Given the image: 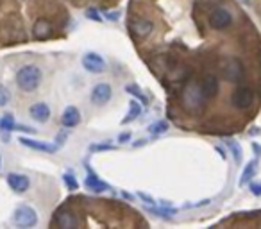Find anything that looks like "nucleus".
Segmentation results:
<instances>
[{
	"label": "nucleus",
	"instance_id": "nucleus-5",
	"mask_svg": "<svg viewBox=\"0 0 261 229\" xmlns=\"http://www.w3.org/2000/svg\"><path fill=\"white\" fill-rule=\"evenodd\" d=\"M208 22H209V27H211V29L223 30V29H227V27L233 23V15L227 11V9L216 8V9H213V11L209 13Z\"/></svg>",
	"mask_w": 261,
	"mask_h": 229
},
{
	"label": "nucleus",
	"instance_id": "nucleus-34",
	"mask_svg": "<svg viewBox=\"0 0 261 229\" xmlns=\"http://www.w3.org/2000/svg\"><path fill=\"white\" fill-rule=\"evenodd\" d=\"M143 143H145V140H138V142H136V143H133V145H134V147H141V145H143Z\"/></svg>",
	"mask_w": 261,
	"mask_h": 229
},
{
	"label": "nucleus",
	"instance_id": "nucleus-11",
	"mask_svg": "<svg viewBox=\"0 0 261 229\" xmlns=\"http://www.w3.org/2000/svg\"><path fill=\"white\" fill-rule=\"evenodd\" d=\"M131 30H133V34L136 38H147V36H151L152 30H154V23H152L151 20H145V18L134 20V22L131 23Z\"/></svg>",
	"mask_w": 261,
	"mask_h": 229
},
{
	"label": "nucleus",
	"instance_id": "nucleus-7",
	"mask_svg": "<svg viewBox=\"0 0 261 229\" xmlns=\"http://www.w3.org/2000/svg\"><path fill=\"white\" fill-rule=\"evenodd\" d=\"M83 67L84 70L91 72V74H102L106 70V61L95 52H88L83 57Z\"/></svg>",
	"mask_w": 261,
	"mask_h": 229
},
{
	"label": "nucleus",
	"instance_id": "nucleus-33",
	"mask_svg": "<svg viewBox=\"0 0 261 229\" xmlns=\"http://www.w3.org/2000/svg\"><path fill=\"white\" fill-rule=\"evenodd\" d=\"M215 149H216V152H218V154L222 156L223 159H226V150H223V149H220V147H215Z\"/></svg>",
	"mask_w": 261,
	"mask_h": 229
},
{
	"label": "nucleus",
	"instance_id": "nucleus-20",
	"mask_svg": "<svg viewBox=\"0 0 261 229\" xmlns=\"http://www.w3.org/2000/svg\"><path fill=\"white\" fill-rule=\"evenodd\" d=\"M226 145H227V149L231 150V154L235 156V161L236 163H240L242 161V158H243V150H242V145H240L236 140H227L226 142Z\"/></svg>",
	"mask_w": 261,
	"mask_h": 229
},
{
	"label": "nucleus",
	"instance_id": "nucleus-26",
	"mask_svg": "<svg viewBox=\"0 0 261 229\" xmlns=\"http://www.w3.org/2000/svg\"><path fill=\"white\" fill-rule=\"evenodd\" d=\"M63 181L66 183V186H68L70 190H77V186H79V184H77V179L72 176V174H64V176H63Z\"/></svg>",
	"mask_w": 261,
	"mask_h": 229
},
{
	"label": "nucleus",
	"instance_id": "nucleus-35",
	"mask_svg": "<svg viewBox=\"0 0 261 229\" xmlns=\"http://www.w3.org/2000/svg\"><path fill=\"white\" fill-rule=\"evenodd\" d=\"M0 167H2V158H0Z\"/></svg>",
	"mask_w": 261,
	"mask_h": 229
},
{
	"label": "nucleus",
	"instance_id": "nucleus-18",
	"mask_svg": "<svg viewBox=\"0 0 261 229\" xmlns=\"http://www.w3.org/2000/svg\"><path fill=\"white\" fill-rule=\"evenodd\" d=\"M256 174H257V161H250L249 165H245V169H243V174L242 177H240V184H247Z\"/></svg>",
	"mask_w": 261,
	"mask_h": 229
},
{
	"label": "nucleus",
	"instance_id": "nucleus-30",
	"mask_svg": "<svg viewBox=\"0 0 261 229\" xmlns=\"http://www.w3.org/2000/svg\"><path fill=\"white\" fill-rule=\"evenodd\" d=\"M249 188L254 195H261V183H250Z\"/></svg>",
	"mask_w": 261,
	"mask_h": 229
},
{
	"label": "nucleus",
	"instance_id": "nucleus-4",
	"mask_svg": "<svg viewBox=\"0 0 261 229\" xmlns=\"http://www.w3.org/2000/svg\"><path fill=\"white\" fill-rule=\"evenodd\" d=\"M222 75L229 83H240L245 75V68L238 57H227L222 63Z\"/></svg>",
	"mask_w": 261,
	"mask_h": 229
},
{
	"label": "nucleus",
	"instance_id": "nucleus-8",
	"mask_svg": "<svg viewBox=\"0 0 261 229\" xmlns=\"http://www.w3.org/2000/svg\"><path fill=\"white\" fill-rule=\"evenodd\" d=\"M111 95H113V90H111L109 84L99 83V84H95L93 90H91V102H93L95 106H102L109 101Z\"/></svg>",
	"mask_w": 261,
	"mask_h": 229
},
{
	"label": "nucleus",
	"instance_id": "nucleus-10",
	"mask_svg": "<svg viewBox=\"0 0 261 229\" xmlns=\"http://www.w3.org/2000/svg\"><path fill=\"white\" fill-rule=\"evenodd\" d=\"M29 115L32 117V120L40 122V124H45L50 118V108L45 104V102H36V104L30 106Z\"/></svg>",
	"mask_w": 261,
	"mask_h": 229
},
{
	"label": "nucleus",
	"instance_id": "nucleus-16",
	"mask_svg": "<svg viewBox=\"0 0 261 229\" xmlns=\"http://www.w3.org/2000/svg\"><path fill=\"white\" fill-rule=\"evenodd\" d=\"M50 34H52V25L47 20H38L32 27V36L36 40H47Z\"/></svg>",
	"mask_w": 261,
	"mask_h": 229
},
{
	"label": "nucleus",
	"instance_id": "nucleus-32",
	"mask_svg": "<svg viewBox=\"0 0 261 229\" xmlns=\"http://www.w3.org/2000/svg\"><path fill=\"white\" fill-rule=\"evenodd\" d=\"M129 138H131V135H129V133H124V135H120V136H118V142H127V140Z\"/></svg>",
	"mask_w": 261,
	"mask_h": 229
},
{
	"label": "nucleus",
	"instance_id": "nucleus-21",
	"mask_svg": "<svg viewBox=\"0 0 261 229\" xmlns=\"http://www.w3.org/2000/svg\"><path fill=\"white\" fill-rule=\"evenodd\" d=\"M16 124H15V118H13L11 113H6L4 117L0 118V129L4 133H9V131H15Z\"/></svg>",
	"mask_w": 261,
	"mask_h": 229
},
{
	"label": "nucleus",
	"instance_id": "nucleus-9",
	"mask_svg": "<svg viewBox=\"0 0 261 229\" xmlns=\"http://www.w3.org/2000/svg\"><path fill=\"white\" fill-rule=\"evenodd\" d=\"M8 184L11 186L13 192L16 193H23L29 190L30 186V181L27 176H23V174H9L8 176Z\"/></svg>",
	"mask_w": 261,
	"mask_h": 229
},
{
	"label": "nucleus",
	"instance_id": "nucleus-13",
	"mask_svg": "<svg viewBox=\"0 0 261 229\" xmlns=\"http://www.w3.org/2000/svg\"><path fill=\"white\" fill-rule=\"evenodd\" d=\"M20 143L29 147V149H32V150H40V152H56L57 150V145H50V143H47V142H36V140L25 138V136L20 138Z\"/></svg>",
	"mask_w": 261,
	"mask_h": 229
},
{
	"label": "nucleus",
	"instance_id": "nucleus-19",
	"mask_svg": "<svg viewBox=\"0 0 261 229\" xmlns=\"http://www.w3.org/2000/svg\"><path fill=\"white\" fill-rule=\"evenodd\" d=\"M140 113H141V106L138 104L136 101H131L129 102V113H127V117L122 120V124H129V122H133L134 118L140 117Z\"/></svg>",
	"mask_w": 261,
	"mask_h": 229
},
{
	"label": "nucleus",
	"instance_id": "nucleus-3",
	"mask_svg": "<svg viewBox=\"0 0 261 229\" xmlns=\"http://www.w3.org/2000/svg\"><path fill=\"white\" fill-rule=\"evenodd\" d=\"M13 224L16 227H34L38 224V213H36L34 208L22 204L15 210L13 213Z\"/></svg>",
	"mask_w": 261,
	"mask_h": 229
},
{
	"label": "nucleus",
	"instance_id": "nucleus-12",
	"mask_svg": "<svg viewBox=\"0 0 261 229\" xmlns=\"http://www.w3.org/2000/svg\"><path fill=\"white\" fill-rule=\"evenodd\" d=\"M61 124L64 125V127H76V125L81 124V113L77 108H73V106H68V108L64 109L63 115H61Z\"/></svg>",
	"mask_w": 261,
	"mask_h": 229
},
{
	"label": "nucleus",
	"instance_id": "nucleus-23",
	"mask_svg": "<svg viewBox=\"0 0 261 229\" xmlns=\"http://www.w3.org/2000/svg\"><path fill=\"white\" fill-rule=\"evenodd\" d=\"M165 131H168V122L165 120H159L156 122V124L148 125V133H151V135H163Z\"/></svg>",
	"mask_w": 261,
	"mask_h": 229
},
{
	"label": "nucleus",
	"instance_id": "nucleus-22",
	"mask_svg": "<svg viewBox=\"0 0 261 229\" xmlns=\"http://www.w3.org/2000/svg\"><path fill=\"white\" fill-rule=\"evenodd\" d=\"M125 91H127V93H131L133 97H136L138 101L141 102V104H148V97L138 86H133V84H129V86H125Z\"/></svg>",
	"mask_w": 261,
	"mask_h": 229
},
{
	"label": "nucleus",
	"instance_id": "nucleus-31",
	"mask_svg": "<svg viewBox=\"0 0 261 229\" xmlns=\"http://www.w3.org/2000/svg\"><path fill=\"white\" fill-rule=\"evenodd\" d=\"M118 15H120L118 11H109V13H106V15H104V18L109 20V22H117V20H118Z\"/></svg>",
	"mask_w": 261,
	"mask_h": 229
},
{
	"label": "nucleus",
	"instance_id": "nucleus-28",
	"mask_svg": "<svg viewBox=\"0 0 261 229\" xmlns=\"http://www.w3.org/2000/svg\"><path fill=\"white\" fill-rule=\"evenodd\" d=\"M86 16L90 20H95V22H102V16L99 15V11L97 9H88L86 11Z\"/></svg>",
	"mask_w": 261,
	"mask_h": 229
},
{
	"label": "nucleus",
	"instance_id": "nucleus-14",
	"mask_svg": "<svg viewBox=\"0 0 261 229\" xmlns=\"http://www.w3.org/2000/svg\"><path fill=\"white\" fill-rule=\"evenodd\" d=\"M84 184L88 186V190H91V192H95V193H102V192H106V190H109V184L100 181L93 172L88 174L86 179H84Z\"/></svg>",
	"mask_w": 261,
	"mask_h": 229
},
{
	"label": "nucleus",
	"instance_id": "nucleus-27",
	"mask_svg": "<svg viewBox=\"0 0 261 229\" xmlns=\"http://www.w3.org/2000/svg\"><path fill=\"white\" fill-rule=\"evenodd\" d=\"M115 149V145H111V143H102V145H91L90 150L91 152H100V150H111Z\"/></svg>",
	"mask_w": 261,
	"mask_h": 229
},
{
	"label": "nucleus",
	"instance_id": "nucleus-29",
	"mask_svg": "<svg viewBox=\"0 0 261 229\" xmlns=\"http://www.w3.org/2000/svg\"><path fill=\"white\" fill-rule=\"evenodd\" d=\"M138 197H140V199L143 201L145 204H148V206H154V204H156V201L152 199L151 195H147V193H143V192H138Z\"/></svg>",
	"mask_w": 261,
	"mask_h": 229
},
{
	"label": "nucleus",
	"instance_id": "nucleus-17",
	"mask_svg": "<svg viewBox=\"0 0 261 229\" xmlns=\"http://www.w3.org/2000/svg\"><path fill=\"white\" fill-rule=\"evenodd\" d=\"M56 222H57V225H61L63 229H70V227H76L77 225V218L66 210H61L59 213H57Z\"/></svg>",
	"mask_w": 261,
	"mask_h": 229
},
{
	"label": "nucleus",
	"instance_id": "nucleus-15",
	"mask_svg": "<svg viewBox=\"0 0 261 229\" xmlns=\"http://www.w3.org/2000/svg\"><path fill=\"white\" fill-rule=\"evenodd\" d=\"M201 86L206 99H213L218 93V79H216L215 75H206V79L201 83Z\"/></svg>",
	"mask_w": 261,
	"mask_h": 229
},
{
	"label": "nucleus",
	"instance_id": "nucleus-24",
	"mask_svg": "<svg viewBox=\"0 0 261 229\" xmlns=\"http://www.w3.org/2000/svg\"><path fill=\"white\" fill-rule=\"evenodd\" d=\"M148 211H152V213L158 215V217H165V218H170L172 215H175V210H172V208H154V206H151V208H148Z\"/></svg>",
	"mask_w": 261,
	"mask_h": 229
},
{
	"label": "nucleus",
	"instance_id": "nucleus-25",
	"mask_svg": "<svg viewBox=\"0 0 261 229\" xmlns=\"http://www.w3.org/2000/svg\"><path fill=\"white\" fill-rule=\"evenodd\" d=\"M9 101H11V91H9L6 86H0V108L8 106Z\"/></svg>",
	"mask_w": 261,
	"mask_h": 229
},
{
	"label": "nucleus",
	"instance_id": "nucleus-1",
	"mask_svg": "<svg viewBox=\"0 0 261 229\" xmlns=\"http://www.w3.org/2000/svg\"><path fill=\"white\" fill-rule=\"evenodd\" d=\"M181 101H182V106H184L188 111H199V109L204 108L208 99L204 97V91H202L201 83H197V81H190V83L184 86V90H182Z\"/></svg>",
	"mask_w": 261,
	"mask_h": 229
},
{
	"label": "nucleus",
	"instance_id": "nucleus-6",
	"mask_svg": "<svg viewBox=\"0 0 261 229\" xmlns=\"http://www.w3.org/2000/svg\"><path fill=\"white\" fill-rule=\"evenodd\" d=\"M254 101V91L247 86H240L233 91V104H235L236 109H247Z\"/></svg>",
	"mask_w": 261,
	"mask_h": 229
},
{
	"label": "nucleus",
	"instance_id": "nucleus-2",
	"mask_svg": "<svg viewBox=\"0 0 261 229\" xmlns=\"http://www.w3.org/2000/svg\"><path fill=\"white\" fill-rule=\"evenodd\" d=\"M42 70L34 64H25L16 72V84L22 91H34L42 83Z\"/></svg>",
	"mask_w": 261,
	"mask_h": 229
}]
</instances>
